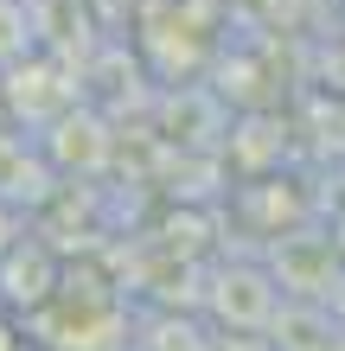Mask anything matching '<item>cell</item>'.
Wrapping results in <instances>:
<instances>
[{
	"label": "cell",
	"mask_w": 345,
	"mask_h": 351,
	"mask_svg": "<svg viewBox=\"0 0 345 351\" xmlns=\"http://www.w3.org/2000/svg\"><path fill=\"white\" fill-rule=\"evenodd\" d=\"M211 351H281V345L256 339V332H224V339H211Z\"/></svg>",
	"instance_id": "obj_2"
},
{
	"label": "cell",
	"mask_w": 345,
	"mask_h": 351,
	"mask_svg": "<svg viewBox=\"0 0 345 351\" xmlns=\"http://www.w3.org/2000/svg\"><path fill=\"white\" fill-rule=\"evenodd\" d=\"M275 281L262 268H217V287H211V313L230 326V332H262L275 326Z\"/></svg>",
	"instance_id": "obj_1"
},
{
	"label": "cell",
	"mask_w": 345,
	"mask_h": 351,
	"mask_svg": "<svg viewBox=\"0 0 345 351\" xmlns=\"http://www.w3.org/2000/svg\"><path fill=\"white\" fill-rule=\"evenodd\" d=\"M326 351H345V332H333V345H326Z\"/></svg>",
	"instance_id": "obj_3"
}]
</instances>
